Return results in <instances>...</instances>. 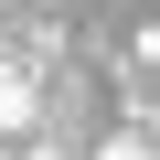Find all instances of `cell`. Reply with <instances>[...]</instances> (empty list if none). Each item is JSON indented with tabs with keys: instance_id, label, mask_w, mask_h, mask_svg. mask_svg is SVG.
<instances>
[{
	"instance_id": "6da1fadb",
	"label": "cell",
	"mask_w": 160,
	"mask_h": 160,
	"mask_svg": "<svg viewBox=\"0 0 160 160\" xmlns=\"http://www.w3.org/2000/svg\"><path fill=\"white\" fill-rule=\"evenodd\" d=\"M43 128V86H32V64H11V53H0V149H11V139H32Z\"/></svg>"
},
{
	"instance_id": "7a4b0ae2",
	"label": "cell",
	"mask_w": 160,
	"mask_h": 160,
	"mask_svg": "<svg viewBox=\"0 0 160 160\" xmlns=\"http://www.w3.org/2000/svg\"><path fill=\"white\" fill-rule=\"evenodd\" d=\"M86 160H149V128H118V139H96Z\"/></svg>"
},
{
	"instance_id": "3957f363",
	"label": "cell",
	"mask_w": 160,
	"mask_h": 160,
	"mask_svg": "<svg viewBox=\"0 0 160 160\" xmlns=\"http://www.w3.org/2000/svg\"><path fill=\"white\" fill-rule=\"evenodd\" d=\"M22 160H75V149H53V139H22Z\"/></svg>"
}]
</instances>
